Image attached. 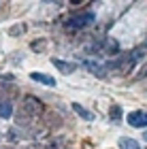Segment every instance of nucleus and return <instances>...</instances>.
<instances>
[{"label":"nucleus","mask_w":147,"mask_h":149,"mask_svg":"<svg viewBox=\"0 0 147 149\" xmlns=\"http://www.w3.org/2000/svg\"><path fill=\"white\" fill-rule=\"evenodd\" d=\"M94 22H96L94 13H92V11H83V13H75V15H70L64 22V28L77 32V30H83V28H88V26H92Z\"/></svg>","instance_id":"nucleus-1"},{"label":"nucleus","mask_w":147,"mask_h":149,"mask_svg":"<svg viewBox=\"0 0 147 149\" xmlns=\"http://www.w3.org/2000/svg\"><path fill=\"white\" fill-rule=\"evenodd\" d=\"M143 139H145V143H147V130H145V132H143Z\"/></svg>","instance_id":"nucleus-16"},{"label":"nucleus","mask_w":147,"mask_h":149,"mask_svg":"<svg viewBox=\"0 0 147 149\" xmlns=\"http://www.w3.org/2000/svg\"><path fill=\"white\" fill-rule=\"evenodd\" d=\"M11 115H13V100L6 98V96H2V98H0V117L9 119Z\"/></svg>","instance_id":"nucleus-4"},{"label":"nucleus","mask_w":147,"mask_h":149,"mask_svg":"<svg viewBox=\"0 0 147 149\" xmlns=\"http://www.w3.org/2000/svg\"><path fill=\"white\" fill-rule=\"evenodd\" d=\"M6 139H9V141H17V132H15V130L11 128V130L6 132Z\"/></svg>","instance_id":"nucleus-15"},{"label":"nucleus","mask_w":147,"mask_h":149,"mask_svg":"<svg viewBox=\"0 0 147 149\" xmlns=\"http://www.w3.org/2000/svg\"><path fill=\"white\" fill-rule=\"evenodd\" d=\"M22 109L28 111L32 117H41V115L45 113V104H43V100H38L36 96H30V94H26L24 100H22Z\"/></svg>","instance_id":"nucleus-2"},{"label":"nucleus","mask_w":147,"mask_h":149,"mask_svg":"<svg viewBox=\"0 0 147 149\" xmlns=\"http://www.w3.org/2000/svg\"><path fill=\"white\" fill-rule=\"evenodd\" d=\"M30 49L34 51V53H41L47 49V38H36V40H32L30 43Z\"/></svg>","instance_id":"nucleus-11"},{"label":"nucleus","mask_w":147,"mask_h":149,"mask_svg":"<svg viewBox=\"0 0 147 149\" xmlns=\"http://www.w3.org/2000/svg\"><path fill=\"white\" fill-rule=\"evenodd\" d=\"M109 115H111V119L117 124V121L122 119V107H119V104H113V107H111V111H109Z\"/></svg>","instance_id":"nucleus-12"},{"label":"nucleus","mask_w":147,"mask_h":149,"mask_svg":"<svg viewBox=\"0 0 147 149\" xmlns=\"http://www.w3.org/2000/svg\"><path fill=\"white\" fill-rule=\"evenodd\" d=\"M72 111H75L77 115H81V117H83L85 121H92V119H94V113H92V111H88L85 107H81L79 102H72Z\"/></svg>","instance_id":"nucleus-9"},{"label":"nucleus","mask_w":147,"mask_h":149,"mask_svg":"<svg viewBox=\"0 0 147 149\" xmlns=\"http://www.w3.org/2000/svg\"><path fill=\"white\" fill-rule=\"evenodd\" d=\"M105 53H109V56H119V43L115 38H107L105 40Z\"/></svg>","instance_id":"nucleus-8"},{"label":"nucleus","mask_w":147,"mask_h":149,"mask_svg":"<svg viewBox=\"0 0 147 149\" xmlns=\"http://www.w3.org/2000/svg\"><path fill=\"white\" fill-rule=\"evenodd\" d=\"M85 68H88L92 74H96V77H105V74H107L105 66L98 64V62H94V60H85Z\"/></svg>","instance_id":"nucleus-7"},{"label":"nucleus","mask_w":147,"mask_h":149,"mask_svg":"<svg viewBox=\"0 0 147 149\" xmlns=\"http://www.w3.org/2000/svg\"><path fill=\"white\" fill-rule=\"evenodd\" d=\"M43 149H62V143H60V139H49V141H45Z\"/></svg>","instance_id":"nucleus-13"},{"label":"nucleus","mask_w":147,"mask_h":149,"mask_svg":"<svg viewBox=\"0 0 147 149\" xmlns=\"http://www.w3.org/2000/svg\"><path fill=\"white\" fill-rule=\"evenodd\" d=\"M32 81H38V83L47 85V87H56V79L51 77V74H43V72H32L30 74Z\"/></svg>","instance_id":"nucleus-5"},{"label":"nucleus","mask_w":147,"mask_h":149,"mask_svg":"<svg viewBox=\"0 0 147 149\" xmlns=\"http://www.w3.org/2000/svg\"><path fill=\"white\" fill-rule=\"evenodd\" d=\"M117 145H119V149H141V145H139L134 139H128V136H122Z\"/></svg>","instance_id":"nucleus-10"},{"label":"nucleus","mask_w":147,"mask_h":149,"mask_svg":"<svg viewBox=\"0 0 147 149\" xmlns=\"http://www.w3.org/2000/svg\"><path fill=\"white\" fill-rule=\"evenodd\" d=\"M126 121L132 128H147V111H132L126 115Z\"/></svg>","instance_id":"nucleus-3"},{"label":"nucleus","mask_w":147,"mask_h":149,"mask_svg":"<svg viewBox=\"0 0 147 149\" xmlns=\"http://www.w3.org/2000/svg\"><path fill=\"white\" fill-rule=\"evenodd\" d=\"M4 149H9V147H4Z\"/></svg>","instance_id":"nucleus-17"},{"label":"nucleus","mask_w":147,"mask_h":149,"mask_svg":"<svg viewBox=\"0 0 147 149\" xmlns=\"http://www.w3.org/2000/svg\"><path fill=\"white\" fill-rule=\"evenodd\" d=\"M51 64L56 66V68L62 72V74H70V72H75V64H70V62H64V60H58V58H53L51 60Z\"/></svg>","instance_id":"nucleus-6"},{"label":"nucleus","mask_w":147,"mask_h":149,"mask_svg":"<svg viewBox=\"0 0 147 149\" xmlns=\"http://www.w3.org/2000/svg\"><path fill=\"white\" fill-rule=\"evenodd\" d=\"M24 30H26V26H24V24H19V26H11L9 34H11V36H19V34H22Z\"/></svg>","instance_id":"nucleus-14"}]
</instances>
